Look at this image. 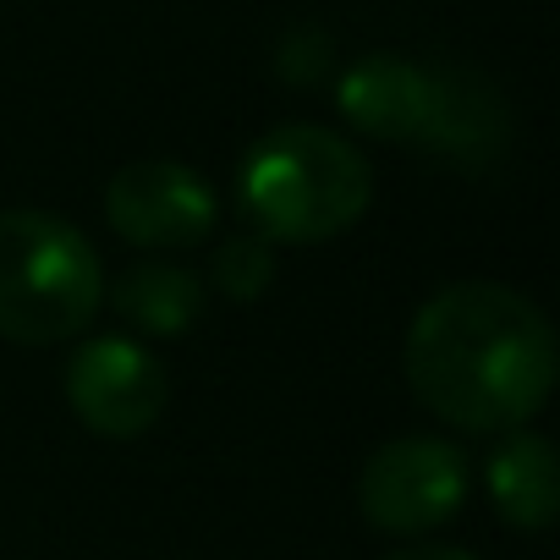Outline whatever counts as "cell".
<instances>
[{
	"label": "cell",
	"instance_id": "cell-6",
	"mask_svg": "<svg viewBox=\"0 0 560 560\" xmlns=\"http://www.w3.org/2000/svg\"><path fill=\"white\" fill-rule=\"evenodd\" d=\"M105 214L132 247H198L220 209L214 187L182 160H138L110 176Z\"/></svg>",
	"mask_w": 560,
	"mask_h": 560
},
{
	"label": "cell",
	"instance_id": "cell-8",
	"mask_svg": "<svg viewBox=\"0 0 560 560\" xmlns=\"http://www.w3.org/2000/svg\"><path fill=\"white\" fill-rule=\"evenodd\" d=\"M423 94H429V67L401 61V56H363L358 67L341 72L336 105L341 116L385 143H412L423 121Z\"/></svg>",
	"mask_w": 560,
	"mask_h": 560
},
{
	"label": "cell",
	"instance_id": "cell-2",
	"mask_svg": "<svg viewBox=\"0 0 560 560\" xmlns=\"http://www.w3.org/2000/svg\"><path fill=\"white\" fill-rule=\"evenodd\" d=\"M374 198L369 160L330 127H275L242 160V209L269 242H330Z\"/></svg>",
	"mask_w": 560,
	"mask_h": 560
},
{
	"label": "cell",
	"instance_id": "cell-9",
	"mask_svg": "<svg viewBox=\"0 0 560 560\" xmlns=\"http://www.w3.org/2000/svg\"><path fill=\"white\" fill-rule=\"evenodd\" d=\"M489 500L500 505V516L511 527L544 533L560 511V483H555V451L544 434L511 429L494 456H489Z\"/></svg>",
	"mask_w": 560,
	"mask_h": 560
},
{
	"label": "cell",
	"instance_id": "cell-7",
	"mask_svg": "<svg viewBox=\"0 0 560 560\" xmlns=\"http://www.w3.org/2000/svg\"><path fill=\"white\" fill-rule=\"evenodd\" d=\"M412 143L462 171H483L511 143V110L489 78L462 72V67H429L423 121H418Z\"/></svg>",
	"mask_w": 560,
	"mask_h": 560
},
{
	"label": "cell",
	"instance_id": "cell-1",
	"mask_svg": "<svg viewBox=\"0 0 560 560\" xmlns=\"http://www.w3.org/2000/svg\"><path fill=\"white\" fill-rule=\"evenodd\" d=\"M412 396L451 429L511 434L555 385V330L511 287L456 280L429 298L407 330Z\"/></svg>",
	"mask_w": 560,
	"mask_h": 560
},
{
	"label": "cell",
	"instance_id": "cell-13",
	"mask_svg": "<svg viewBox=\"0 0 560 560\" xmlns=\"http://www.w3.org/2000/svg\"><path fill=\"white\" fill-rule=\"evenodd\" d=\"M390 560H472L467 549H451V544H423V549H401Z\"/></svg>",
	"mask_w": 560,
	"mask_h": 560
},
{
	"label": "cell",
	"instance_id": "cell-5",
	"mask_svg": "<svg viewBox=\"0 0 560 560\" xmlns=\"http://www.w3.org/2000/svg\"><path fill=\"white\" fill-rule=\"evenodd\" d=\"M67 401L94 434L132 440V434L154 429V418L165 412L171 374L143 341L94 336L67 363Z\"/></svg>",
	"mask_w": 560,
	"mask_h": 560
},
{
	"label": "cell",
	"instance_id": "cell-3",
	"mask_svg": "<svg viewBox=\"0 0 560 560\" xmlns=\"http://www.w3.org/2000/svg\"><path fill=\"white\" fill-rule=\"evenodd\" d=\"M105 298L100 253L89 236L45 209L0 214V336L50 347L78 336Z\"/></svg>",
	"mask_w": 560,
	"mask_h": 560
},
{
	"label": "cell",
	"instance_id": "cell-11",
	"mask_svg": "<svg viewBox=\"0 0 560 560\" xmlns=\"http://www.w3.org/2000/svg\"><path fill=\"white\" fill-rule=\"evenodd\" d=\"M275 280V247L269 236H231L220 253H214V287L231 298V303H258Z\"/></svg>",
	"mask_w": 560,
	"mask_h": 560
},
{
	"label": "cell",
	"instance_id": "cell-4",
	"mask_svg": "<svg viewBox=\"0 0 560 560\" xmlns=\"http://www.w3.org/2000/svg\"><path fill=\"white\" fill-rule=\"evenodd\" d=\"M358 500L380 533H429L462 511L467 456L429 434L390 440L369 456V467L358 478Z\"/></svg>",
	"mask_w": 560,
	"mask_h": 560
},
{
	"label": "cell",
	"instance_id": "cell-12",
	"mask_svg": "<svg viewBox=\"0 0 560 560\" xmlns=\"http://www.w3.org/2000/svg\"><path fill=\"white\" fill-rule=\"evenodd\" d=\"M325 67H330V39H325L319 28H292L287 45H280V78L308 89Z\"/></svg>",
	"mask_w": 560,
	"mask_h": 560
},
{
	"label": "cell",
	"instance_id": "cell-10",
	"mask_svg": "<svg viewBox=\"0 0 560 560\" xmlns=\"http://www.w3.org/2000/svg\"><path fill=\"white\" fill-rule=\"evenodd\" d=\"M116 314L127 325H138L143 336H187L198 319H203V280L187 275L182 264H132L116 292H110Z\"/></svg>",
	"mask_w": 560,
	"mask_h": 560
}]
</instances>
